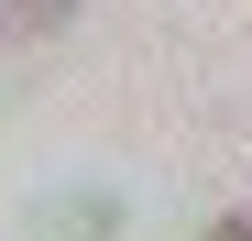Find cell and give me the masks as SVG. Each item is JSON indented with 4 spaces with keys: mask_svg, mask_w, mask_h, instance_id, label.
I'll return each mask as SVG.
<instances>
[{
    "mask_svg": "<svg viewBox=\"0 0 252 241\" xmlns=\"http://www.w3.org/2000/svg\"><path fill=\"white\" fill-rule=\"evenodd\" d=\"M208 241H252V209H241V219H220V230H208Z\"/></svg>",
    "mask_w": 252,
    "mask_h": 241,
    "instance_id": "2",
    "label": "cell"
},
{
    "mask_svg": "<svg viewBox=\"0 0 252 241\" xmlns=\"http://www.w3.org/2000/svg\"><path fill=\"white\" fill-rule=\"evenodd\" d=\"M44 22H66V0H11V22H0V33H22V44H33Z\"/></svg>",
    "mask_w": 252,
    "mask_h": 241,
    "instance_id": "1",
    "label": "cell"
}]
</instances>
